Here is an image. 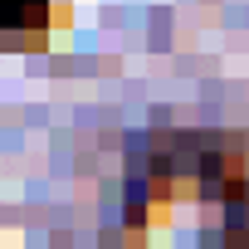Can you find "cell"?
<instances>
[{"instance_id":"6da1fadb","label":"cell","mask_w":249,"mask_h":249,"mask_svg":"<svg viewBox=\"0 0 249 249\" xmlns=\"http://www.w3.org/2000/svg\"><path fill=\"white\" fill-rule=\"evenodd\" d=\"M54 30L49 0H0V39L5 49H44Z\"/></svg>"}]
</instances>
